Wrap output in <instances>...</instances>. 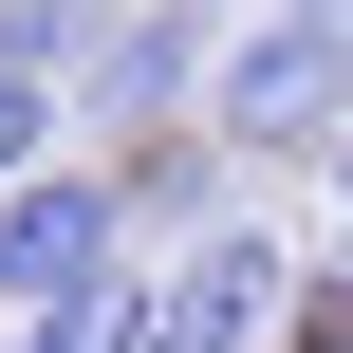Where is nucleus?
Returning a JSON list of instances; mask_svg holds the SVG:
<instances>
[{"mask_svg":"<svg viewBox=\"0 0 353 353\" xmlns=\"http://www.w3.org/2000/svg\"><path fill=\"white\" fill-rule=\"evenodd\" d=\"M223 19H242V0H112V19L74 37V74H56L74 149H130V130L205 112V56H223Z\"/></svg>","mask_w":353,"mask_h":353,"instance_id":"obj_2","label":"nucleus"},{"mask_svg":"<svg viewBox=\"0 0 353 353\" xmlns=\"http://www.w3.org/2000/svg\"><path fill=\"white\" fill-rule=\"evenodd\" d=\"M112 205H130V242H186V223H223V205H242V149H223L205 112H168V130H130V149H112Z\"/></svg>","mask_w":353,"mask_h":353,"instance_id":"obj_5","label":"nucleus"},{"mask_svg":"<svg viewBox=\"0 0 353 353\" xmlns=\"http://www.w3.org/2000/svg\"><path fill=\"white\" fill-rule=\"evenodd\" d=\"M37 149H74V112H56V74H0V186H19Z\"/></svg>","mask_w":353,"mask_h":353,"instance_id":"obj_9","label":"nucleus"},{"mask_svg":"<svg viewBox=\"0 0 353 353\" xmlns=\"http://www.w3.org/2000/svg\"><path fill=\"white\" fill-rule=\"evenodd\" d=\"M279 279H298V242L242 223V205L149 242V353H279Z\"/></svg>","mask_w":353,"mask_h":353,"instance_id":"obj_3","label":"nucleus"},{"mask_svg":"<svg viewBox=\"0 0 353 353\" xmlns=\"http://www.w3.org/2000/svg\"><path fill=\"white\" fill-rule=\"evenodd\" d=\"M112 261H149V242H130V205H112V149H37V168L0 186V316H37V298L112 279Z\"/></svg>","mask_w":353,"mask_h":353,"instance_id":"obj_4","label":"nucleus"},{"mask_svg":"<svg viewBox=\"0 0 353 353\" xmlns=\"http://www.w3.org/2000/svg\"><path fill=\"white\" fill-rule=\"evenodd\" d=\"M93 19H112V0H0V74H74Z\"/></svg>","mask_w":353,"mask_h":353,"instance_id":"obj_7","label":"nucleus"},{"mask_svg":"<svg viewBox=\"0 0 353 353\" xmlns=\"http://www.w3.org/2000/svg\"><path fill=\"white\" fill-rule=\"evenodd\" d=\"M316 168H335V223H353V112H335V149H316Z\"/></svg>","mask_w":353,"mask_h":353,"instance_id":"obj_10","label":"nucleus"},{"mask_svg":"<svg viewBox=\"0 0 353 353\" xmlns=\"http://www.w3.org/2000/svg\"><path fill=\"white\" fill-rule=\"evenodd\" d=\"M279 353H353V261H298L279 279Z\"/></svg>","mask_w":353,"mask_h":353,"instance_id":"obj_8","label":"nucleus"},{"mask_svg":"<svg viewBox=\"0 0 353 353\" xmlns=\"http://www.w3.org/2000/svg\"><path fill=\"white\" fill-rule=\"evenodd\" d=\"M0 353H19V316H0Z\"/></svg>","mask_w":353,"mask_h":353,"instance_id":"obj_11","label":"nucleus"},{"mask_svg":"<svg viewBox=\"0 0 353 353\" xmlns=\"http://www.w3.org/2000/svg\"><path fill=\"white\" fill-rule=\"evenodd\" d=\"M335 112H353V0H242L205 56V130L242 168H316Z\"/></svg>","mask_w":353,"mask_h":353,"instance_id":"obj_1","label":"nucleus"},{"mask_svg":"<svg viewBox=\"0 0 353 353\" xmlns=\"http://www.w3.org/2000/svg\"><path fill=\"white\" fill-rule=\"evenodd\" d=\"M19 353H149V261H112V279H74V298H37Z\"/></svg>","mask_w":353,"mask_h":353,"instance_id":"obj_6","label":"nucleus"}]
</instances>
